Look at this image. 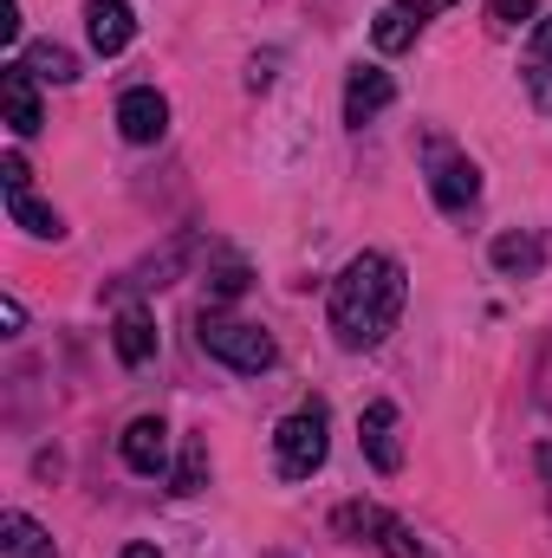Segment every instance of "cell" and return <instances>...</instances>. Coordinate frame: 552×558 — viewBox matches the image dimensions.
Wrapping results in <instances>:
<instances>
[{
	"label": "cell",
	"mask_w": 552,
	"mask_h": 558,
	"mask_svg": "<svg viewBox=\"0 0 552 558\" xmlns=\"http://www.w3.org/2000/svg\"><path fill=\"white\" fill-rule=\"evenodd\" d=\"M404 299H410V279H404V267L391 254H377V247L358 254L345 274L332 279V338L345 351H377L391 338Z\"/></svg>",
	"instance_id": "obj_1"
},
{
	"label": "cell",
	"mask_w": 552,
	"mask_h": 558,
	"mask_svg": "<svg viewBox=\"0 0 552 558\" xmlns=\"http://www.w3.org/2000/svg\"><path fill=\"white\" fill-rule=\"evenodd\" d=\"M202 351L208 357H221L228 371H248V377H261V371H274L279 344L274 331H261V325H248V318H221V312H202Z\"/></svg>",
	"instance_id": "obj_2"
},
{
	"label": "cell",
	"mask_w": 552,
	"mask_h": 558,
	"mask_svg": "<svg viewBox=\"0 0 552 558\" xmlns=\"http://www.w3.org/2000/svg\"><path fill=\"white\" fill-rule=\"evenodd\" d=\"M325 448H332V435H325V403L292 410V416L274 428V468H279V481H312V474L325 468Z\"/></svg>",
	"instance_id": "obj_3"
},
{
	"label": "cell",
	"mask_w": 552,
	"mask_h": 558,
	"mask_svg": "<svg viewBox=\"0 0 552 558\" xmlns=\"http://www.w3.org/2000/svg\"><path fill=\"white\" fill-rule=\"evenodd\" d=\"M422 175H429L435 208H448V215H461V208L481 202V169H475L448 137H422Z\"/></svg>",
	"instance_id": "obj_4"
},
{
	"label": "cell",
	"mask_w": 552,
	"mask_h": 558,
	"mask_svg": "<svg viewBox=\"0 0 552 558\" xmlns=\"http://www.w3.org/2000/svg\"><path fill=\"white\" fill-rule=\"evenodd\" d=\"M0 189H7V215H13V228H26L33 241H59V234H65L59 208H46V202L33 195V169H26L20 149L0 156Z\"/></svg>",
	"instance_id": "obj_5"
},
{
	"label": "cell",
	"mask_w": 552,
	"mask_h": 558,
	"mask_svg": "<svg viewBox=\"0 0 552 558\" xmlns=\"http://www.w3.org/2000/svg\"><path fill=\"white\" fill-rule=\"evenodd\" d=\"M391 98H397V78H391L384 65H358V72L345 78V124H351V131H364Z\"/></svg>",
	"instance_id": "obj_6"
},
{
	"label": "cell",
	"mask_w": 552,
	"mask_h": 558,
	"mask_svg": "<svg viewBox=\"0 0 552 558\" xmlns=\"http://www.w3.org/2000/svg\"><path fill=\"white\" fill-rule=\"evenodd\" d=\"M85 33H92V46H98L105 59H118V52L137 39V13H131V0H85Z\"/></svg>",
	"instance_id": "obj_7"
},
{
	"label": "cell",
	"mask_w": 552,
	"mask_h": 558,
	"mask_svg": "<svg viewBox=\"0 0 552 558\" xmlns=\"http://www.w3.org/2000/svg\"><path fill=\"white\" fill-rule=\"evenodd\" d=\"M118 131H124V143H156L169 131V98L149 92V85L124 92V98H118Z\"/></svg>",
	"instance_id": "obj_8"
},
{
	"label": "cell",
	"mask_w": 552,
	"mask_h": 558,
	"mask_svg": "<svg viewBox=\"0 0 552 558\" xmlns=\"http://www.w3.org/2000/svg\"><path fill=\"white\" fill-rule=\"evenodd\" d=\"M358 441H364V454H371V468H377V474H397V468H404L397 403H371V410H364V422H358Z\"/></svg>",
	"instance_id": "obj_9"
},
{
	"label": "cell",
	"mask_w": 552,
	"mask_h": 558,
	"mask_svg": "<svg viewBox=\"0 0 552 558\" xmlns=\"http://www.w3.org/2000/svg\"><path fill=\"white\" fill-rule=\"evenodd\" d=\"M118 448H124V468L131 474H163L169 468V428H163V416H137L118 435Z\"/></svg>",
	"instance_id": "obj_10"
},
{
	"label": "cell",
	"mask_w": 552,
	"mask_h": 558,
	"mask_svg": "<svg viewBox=\"0 0 552 558\" xmlns=\"http://www.w3.org/2000/svg\"><path fill=\"white\" fill-rule=\"evenodd\" d=\"M0 105H7V124H13V137H33L46 118H39V92H33V72H26V59H13L7 72H0Z\"/></svg>",
	"instance_id": "obj_11"
},
{
	"label": "cell",
	"mask_w": 552,
	"mask_h": 558,
	"mask_svg": "<svg viewBox=\"0 0 552 558\" xmlns=\"http://www.w3.org/2000/svg\"><path fill=\"white\" fill-rule=\"evenodd\" d=\"M520 78H527L533 111H552V20H533V39H527V65H520Z\"/></svg>",
	"instance_id": "obj_12"
},
{
	"label": "cell",
	"mask_w": 552,
	"mask_h": 558,
	"mask_svg": "<svg viewBox=\"0 0 552 558\" xmlns=\"http://www.w3.org/2000/svg\"><path fill=\"white\" fill-rule=\"evenodd\" d=\"M111 344H118V357H124L131 371H137V364H149V357H156V318H149L143 305H124V312H118Z\"/></svg>",
	"instance_id": "obj_13"
},
{
	"label": "cell",
	"mask_w": 552,
	"mask_h": 558,
	"mask_svg": "<svg viewBox=\"0 0 552 558\" xmlns=\"http://www.w3.org/2000/svg\"><path fill=\"white\" fill-rule=\"evenodd\" d=\"M0 558H59L52 533L26 513H0Z\"/></svg>",
	"instance_id": "obj_14"
},
{
	"label": "cell",
	"mask_w": 552,
	"mask_h": 558,
	"mask_svg": "<svg viewBox=\"0 0 552 558\" xmlns=\"http://www.w3.org/2000/svg\"><path fill=\"white\" fill-rule=\"evenodd\" d=\"M384 507H371V500H345L338 513H332V533L345 539V546H377V533H384Z\"/></svg>",
	"instance_id": "obj_15"
},
{
	"label": "cell",
	"mask_w": 552,
	"mask_h": 558,
	"mask_svg": "<svg viewBox=\"0 0 552 558\" xmlns=\"http://www.w3.org/2000/svg\"><path fill=\"white\" fill-rule=\"evenodd\" d=\"M422 20H429V13H422L416 0H397V7H384V13H377V26H371L377 52H404L416 33H422Z\"/></svg>",
	"instance_id": "obj_16"
},
{
	"label": "cell",
	"mask_w": 552,
	"mask_h": 558,
	"mask_svg": "<svg viewBox=\"0 0 552 558\" xmlns=\"http://www.w3.org/2000/svg\"><path fill=\"white\" fill-rule=\"evenodd\" d=\"M494 267L514 274V279H533L547 267V247H540L533 234H501V241H494Z\"/></svg>",
	"instance_id": "obj_17"
},
{
	"label": "cell",
	"mask_w": 552,
	"mask_h": 558,
	"mask_svg": "<svg viewBox=\"0 0 552 558\" xmlns=\"http://www.w3.org/2000/svg\"><path fill=\"white\" fill-rule=\"evenodd\" d=\"M26 72H33V78H52V85H72V78H79V59H72L59 39H39V46H26Z\"/></svg>",
	"instance_id": "obj_18"
},
{
	"label": "cell",
	"mask_w": 552,
	"mask_h": 558,
	"mask_svg": "<svg viewBox=\"0 0 552 558\" xmlns=\"http://www.w3.org/2000/svg\"><path fill=\"white\" fill-rule=\"evenodd\" d=\"M169 487H176V494H202V487H208V441H202V435L182 441V461H176Z\"/></svg>",
	"instance_id": "obj_19"
},
{
	"label": "cell",
	"mask_w": 552,
	"mask_h": 558,
	"mask_svg": "<svg viewBox=\"0 0 552 558\" xmlns=\"http://www.w3.org/2000/svg\"><path fill=\"white\" fill-rule=\"evenodd\" d=\"M377 553H384V558H435V553H429V546L410 533V526L397 520V513L384 520V533H377Z\"/></svg>",
	"instance_id": "obj_20"
},
{
	"label": "cell",
	"mask_w": 552,
	"mask_h": 558,
	"mask_svg": "<svg viewBox=\"0 0 552 558\" xmlns=\"http://www.w3.org/2000/svg\"><path fill=\"white\" fill-rule=\"evenodd\" d=\"M540 13V0H488V20H494V33H514L520 20H533Z\"/></svg>",
	"instance_id": "obj_21"
},
{
	"label": "cell",
	"mask_w": 552,
	"mask_h": 558,
	"mask_svg": "<svg viewBox=\"0 0 552 558\" xmlns=\"http://www.w3.org/2000/svg\"><path fill=\"white\" fill-rule=\"evenodd\" d=\"M208 292H215V299H241V292H248V267H241V260H221L215 279H208Z\"/></svg>",
	"instance_id": "obj_22"
},
{
	"label": "cell",
	"mask_w": 552,
	"mask_h": 558,
	"mask_svg": "<svg viewBox=\"0 0 552 558\" xmlns=\"http://www.w3.org/2000/svg\"><path fill=\"white\" fill-rule=\"evenodd\" d=\"M248 85H254V92H267V85H274V52H267V59H254V72H248Z\"/></svg>",
	"instance_id": "obj_23"
},
{
	"label": "cell",
	"mask_w": 552,
	"mask_h": 558,
	"mask_svg": "<svg viewBox=\"0 0 552 558\" xmlns=\"http://www.w3.org/2000/svg\"><path fill=\"white\" fill-rule=\"evenodd\" d=\"M0 325L20 331V325H26V305H20V299H0Z\"/></svg>",
	"instance_id": "obj_24"
},
{
	"label": "cell",
	"mask_w": 552,
	"mask_h": 558,
	"mask_svg": "<svg viewBox=\"0 0 552 558\" xmlns=\"http://www.w3.org/2000/svg\"><path fill=\"white\" fill-rule=\"evenodd\" d=\"M118 558H163V553H156V546H124Z\"/></svg>",
	"instance_id": "obj_25"
},
{
	"label": "cell",
	"mask_w": 552,
	"mask_h": 558,
	"mask_svg": "<svg viewBox=\"0 0 552 558\" xmlns=\"http://www.w3.org/2000/svg\"><path fill=\"white\" fill-rule=\"evenodd\" d=\"M540 474H547V487H552V441L540 448Z\"/></svg>",
	"instance_id": "obj_26"
},
{
	"label": "cell",
	"mask_w": 552,
	"mask_h": 558,
	"mask_svg": "<svg viewBox=\"0 0 552 558\" xmlns=\"http://www.w3.org/2000/svg\"><path fill=\"white\" fill-rule=\"evenodd\" d=\"M416 7H422V13H442V7H455V0H416Z\"/></svg>",
	"instance_id": "obj_27"
}]
</instances>
